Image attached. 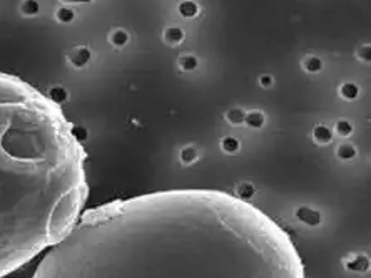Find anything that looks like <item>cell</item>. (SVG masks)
<instances>
[{
    "label": "cell",
    "mask_w": 371,
    "mask_h": 278,
    "mask_svg": "<svg viewBox=\"0 0 371 278\" xmlns=\"http://www.w3.org/2000/svg\"><path fill=\"white\" fill-rule=\"evenodd\" d=\"M32 278H306L296 245L258 206L169 189L81 213Z\"/></svg>",
    "instance_id": "6da1fadb"
},
{
    "label": "cell",
    "mask_w": 371,
    "mask_h": 278,
    "mask_svg": "<svg viewBox=\"0 0 371 278\" xmlns=\"http://www.w3.org/2000/svg\"><path fill=\"white\" fill-rule=\"evenodd\" d=\"M86 200L74 126L49 96L0 74V278L57 243Z\"/></svg>",
    "instance_id": "7a4b0ae2"
},
{
    "label": "cell",
    "mask_w": 371,
    "mask_h": 278,
    "mask_svg": "<svg viewBox=\"0 0 371 278\" xmlns=\"http://www.w3.org/2000/svg\"><path fill=\"white\" fill-rule=\"evenodd\" d=\"M343 263H344V268H346L349 273H365V272H368V268H370L368 256L363 253L349 255L343 260Z\"/></svg>",
    "instance_id": "3957f363"
},
{
    "label": "cell",
    "mask_w": 371,
    "mask_h": 278,
    "mask_svg": "<svg viewBox=\"0 0 371 278\" xmlns=\"http://www.w3.org/2000/svg\"><path fill=\"white\" fill-rule=\"evenodd\" d=\"M294 216L308 226H318L323 220L318 209L311 208V206H301V208H298L296 213H294Z\"/></svg>",
    "instance_id": "277c9868"
},
{
    "label": "cell",
    "mask_w": 371,
    "mask_h": 278,
    "mask_svg": "<svg viewBox=\"0 0 371 278\" xmlns=\"http://www.w3.org/2000/svg\"><path fill=\"white\" fill-rule=\"evenodd\" d=\"M311 138H313V141L316 144L319 146H326L330 144L333 141V138H335V134H333V129L330 126L326 124H318L313 128V131H311Z\"/></svg>",
    "instance_id": "5b68a950"
},
{
    "label": "cell",
    "mask_w": 371,
    "mask_h": 278,
    "mask_svg": "<svg viewBox=\"0 0 371 278\" xmlns=\"http://www.w3.org/2000/svg\"><path fill=\"white\" fill-rule=\"evenodd\" d=\"M162 39H164V42H166L167 45L174 47V45H179L181 42L184 40V31L181 27H176V25H172V27H167L166 31H164Z\"/></svg>",
    "instance_id": "8992f818"
},
{
    "label": "cell",
    "mask_w": 371,
    "mask_h": 278,
    "mask_svg": "<svg viewBox=\"0 0 371 278\" xmlns=\"http://www.w3.org/2000/svg\"><path fill=\"white\" fill-rule=\"evenodd\" d=\"M199 149L196 146H184L183 149L179 151V161L184 164V166H191V164L199 161Z\"/></svg>",
    "instance_id": "52a82bcc"
},
{
    "label": "cell",
    "mask_w": 371,
    "mask_h": 278,
    "mask_svg": "<svg viewBox=\"0 0 371 278\" xmlns=\"http://www.w3.org/2000/svg\"><path fill=\"white\" fill-rule=\"evenodd\" d=\"M226 123L233 128H239V126L244 124V119H246V111H243L241 107H233L224 114Z\"/></svg>",
    "instance_id": "ba28073f"
},
{
    "label": "cell",
    "mask_w": 371,
    "mask_h": 278,
    "mask_svg": "<svg viewBox=\"0 0 371 278\" xmlns=\"http://www.w3.org/2000/svg\"><path fill=\"white\" fill-rule=\"evenodd\" d=\"M244 124L249 126L251 129H261L264 124H266V116H264L263 111H249V112H246Z\"/></svg>",
    "instance_id": "9c48e42d"
},
{
    "label": "cell",
    "mask_w": 371,
    "mask_h": 278,
    "mask_svg": "<svg viewBox=\"0 0 371 278\" xmlns=\"http://www.w3.org/2000/svg\"><path fill=\"white\" fill-rule=\"evenodd\" d=\"M238 198H241L244 201H249V198H252L256 195V186L251 183V181H241V183L236 184V189H234Z\"/></svg>",
    "instance_id": "30bf717a"
},
{
    "label": "cell",
    "mask_w": 371,
    "mask_h": 278,
    "mask_svg": "<svg viewBox=\"0 0 371 278\" xmlns=\"http://www.w3.org/2000/svg\"><path fill=\"white\" fill-rule=\"evenodd\" d=\"M178 14L184 19H194L199 14V5L194 0H184L178 5Z\"/></svg>",
    "instance_id": "8fae6325"
},
{
    "label": "cell",
    "mask_w": 371,
    "mask_h": 278,
    "mask_svg": "<svg viewBox=\"0 0 371 278\" xmlns=\"http://www.w3.org/2000/svg\"><path fill=\"white\" fill-rule=\"evenodd\" d=\"M219 147H221L226 154H238L239 149H241V142L234 136H224L221 139V142H219Z\"/></svg>",
    "instance_id": "7c38bea8"
},
{
    "label": "cell",
    "mask_w": 371,
    "mask_h": 278,
    "mask_svg": "<svg viewBox=\"0 0 371 278\" xmlns=\"http://www.w3.org/2000/svg\"><path fill=\"white\" fill-rule=\"evenodd\" d=\"M336 156L343 161H349L356 156V147L351 144L349 141H343L336 146Z\"/></svg>",
    "instance_id": "4fadbf2b"
},
{
    "label": "cell",
    "mask_w": 371,
    "mask_h": 278,
    "mask_svg": "<svg viewBox=\"0 0 371 278\" xmlns=\"http://www.w3.org/2000/svg\"><path fill=\"white\" fill-rule=\"evenodd\" d=\"M197 64H199V61L192 54H183L178 59V67L183 72H191V70L197 69Z\"/></svg>",
    "instance_id": "5bb4252c"
},
{
    "label": "cell",
    "mask_w": 371,
    "mask_h": 278,
    "mask_svg": "<svg viewBox=\"0 0 371 278\" xmlns=\"http://www.w3.org/2000/svg\"><path fill=\"white\" fill-rule=\"evenodd\" d=\"M331 129H333V134H336L338 138H343V139L349 138V136L353 134V131H355L353 124L349 123L348 119H340V121H336L335 128H331Z\"/></svg>",
    "instance_id": "9a60e30c"
},
{
    "label": "cell",
    "mask_w": 371,
    "mask_h": 278,
    "mask_svg": "<svg viewBox=\"0 0 371 278\" xmlns=\"http://www.w3.org/2000/svg\"><path fill=\"white\" fill-rule=\"evenodd\" d=\"M303 69L309 74H318L323 69V61L318 56H306L301 62Z\"/></svg>",
    "instance_id": "2e32d148"
},
{
    "label": "cell",
    "mask_w": 371,
    "mask_h": 278,
    "mask_svg": "<svg viewBox=\"0 0 371 278\" xmlns=\"http://www.w3.org/2000/svg\"><path fill=\"white\" fill-rule=\"evenodd\" d=\"M338 94L343 98L344 101H355L358 96H360V89H358L356 84L353 82H344L340 86V91Z\"/></svg>",
    "instance_id": "e0dca14e"
},
{
    "label": "cell",
    "mask_w": 371,
    "mask_h": 278,
    "mask_svg": "<svg viewBox=\"0 0 371 278\" xmlns=\"http://www.w3.org/2000/svg\"><path fill=\"white\" fill-rule=\"evenodd\" d=\"M91 59V54L87 49H75L72 54H70V62L75 67H82L87 64V61Z\"/></svg>",
    "instance_id": "ac0fdd59"
},
{
    "label": "cell",
    "mask_w": 371,
    "mask_h": 278,
    "mask_svg": "<svg viewBox=\"0 0 371 278\" xmlns=\"http://www.w3.org/2000/svg\"><path fill=\"white\" fill-rule=\"evenodd\" d=\"M129 40V35L125 31H122V29H119V31H114L111 34V42L116 47H124L125 44H127Z\"/></svg>",
    "instance_id": "d6986e66"
},
{
    "label": "cell",
    "mask_w": 371,
    "mask_h": 278,
    "mask_svg": "<svg viewBox=\"0 0 371 278\" xmlns=\"http://www.w3.org/2000/svg\"><path fill=\"white\" fill-rule=\"evenodd\" d=\"M22 12L25 15H33L39 12V3L35 0H25L22 3Z\"/></svg>",
    "instance_id": "ffe728a7"
},
{
    "label": "cell",
    "mask_w": 371,
    "mask_h": 278,
    "mask_svg": "<svg viewBox=\"0 0 371 278\" xmlns=\"http://www.w3.org/2000/svg\"><path fill=\"white\" fill-rule=\"evenodd\" d=\"M56 17H57V20H61V22H72L74 12L69 10V8H65V7H62V8H59V10H57Z\"/></svg>",
    "instance_id": "44dd1931"
},
{
    "label": "cell",
    "mask_w": 371,
    "mask_h": 278,
    "mask_svg": "<svg viewBox=\"0 0 371 278\" xmlns=\"http://www.w3.org/2000/svg\"><path fill=\"white\" fill-rule=\"evenodd\" d=\"M49 98L52 99L56 104H61L62 101L65 99V91L64 89H59V87H57V89H52V91L49 92Z\"/></svg>",
    "instance_id": "7402d4cb"
},
{
    "label": "cell",
    "mask_w": 371,
    "mask_h": 278,
    "mask_svg": "<svg viewBox=\"0 0 371 278\" xmlns=\"http://www.w3.org/2000/svg\"><path fill=\"white\" fill-rule=\"evenodd\" d=\"M370 54H371L370 45H361V47H358V50H356V57L360 59V61H365V62H370Z\"/></svg>",
    "instance_id": "603a6c76"
},
{
    "label": "cell",
    "mask_w": 371,
    "mask_h": 278,
    "mask_svg": "<svg viewBox=\"0 0 371 278\" xmlns=\"http://www.w3.org/2000/svg\"><path fill=\"white\" fill-rule=\"evenodd\" d=\"M273 84H275V79H273L269 74H263L259 77V86L264 87V89H269V87H273Z\"/></svg>",
    "instance_id": "cb8c5ba5"
},
{
    "label": "cell",
    "mask_w": 371,
    "mask_h": 278,
    "mask_svg": "<svg viewBox=\"0 0 371 278\" xmlns=\"http://www.w3.org/2000/svg\"><path fill=\"white\" fill-rule=\"evenodd\" d=\"M62 2H91V0H62Z\"/></svg>",
    "instance_id": "d4e9b609"
}]
</instances>
